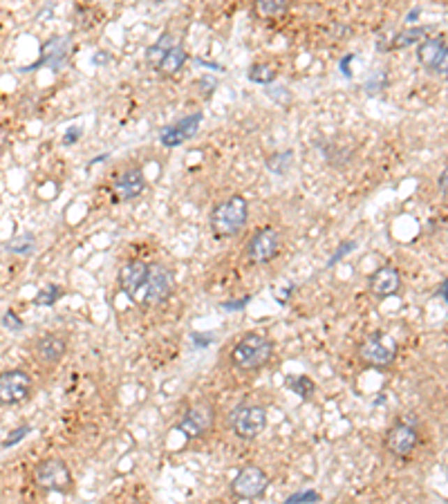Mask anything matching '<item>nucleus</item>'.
Masks as SVG:
<instances>
[{"label":"nucleus","instance_id":"obj_1","mask_svg":"<svg viewBox=\"0 0 448 504\" xmlns=\"http://www.w3.org/2000/svg\"><path fill=\"white\" fill-rule=\"evenodd\" d=\"M271 355H274V343L269 339L258 334V332H247V334H242L236 341V346L231 348L229 361L231 366L240 372H253L264 368L267 363H269Z\"/></svg>","mask_w":448,"mask_h":504},{"label":"nucleus","instance_id":"obj_2","mask_svg":"<svg viewBox=\"0 0 448 504\" xmlns=\"http://www.w3.org/2000/svg\"><path fill=\"white\" fill-rule=\"evenodd\" d=\"M249 220V202L244 195H231L213 207L209 224L216 238H236Z\"/></svg>","mask_w":448,"mask_h":504},{"label":"nucleus","instance_id":"obj_3","mask_svg":"<svg viewBox=\"0 0 448 504\" xmlns=\"http://www.w3.org/2000/svg\"><path fill=\"white\" fill-rule=\"evenodd\" d=\"M399 346L386 332H370V334L359 343L357 355L368 368L388 370L394 359H397Z\"/></svg>","mask_w":448,"mask_h":504},{"label":"nucleus","instance_id":"obj_4","mask_svg":"<svg viewBox=\"0 0 448 504\" xmlns=\"http://www.w3.org/2000/svg\"><path fill=\"white\" fill-rule=\"evenodd\" d=\"M267 422H269L267 408L260 403H240L229 413V428L233 435L244 439V442L260 437L267 428Z\"/></svg>","mask_w":448,"mask_h":504},{"label":"nucleus","instance_id":"obj_5","mask_svg":"<svg viewBox=\"0 0 448 504\" xmlns=\"http://www.w3.org/2000/svg\"><path fill=\"white\" fill-rule=\"evenodd\" d=\"M216 417H218L216 406H213L209 399H200L195 403H191L184 410L182 420L177 422V431L186 439H200L213 431Z\"/></svg>","mask_w":448,"mask_h":504},{"label":"nucleus","instance_id":"obj_6","mask_svg":"<svg viewBox=\"0 0 448 504\" xmlns=\"http://www.w3.org/2000/svg\"><path fill=\"white\" fill-rule=\"evenodd\" d=\"M34 480L40 489L54 491V493H70L74 487V480L70 473V466L61 457H47L36 464Z\"/></svg>","mask_w":448,"mask_h":504},{"label":"nucleus","instance_id":"obj_7","mask_svg":"<svg viewBox=\"0 0 448 504\" xmlns=\"http://www.w3.org/2000/svg\"><path fill=\"white\" fill-rule=\"evenodd\" d=\"M281 249H283L281 231L274 227H262L258 231H253L247 246H244V253H247V258L253 265H267L278 258Z\"/></svg>","mask_w":448,"mask_h":504},{"label":"nucleus","instance_id":"obj_8","mask_svg":"<svg viewBox=\"0 0 448 504\" xmlns=\"http://www.w3.org/2000/svg\"><path fill=\"white\" fill-rule=\"evenodd\" d=\"M269 487V475L260 466H244L231 482V493L238 500H255Z\"/></svg>","mask_w":448,"mask_h":504},{"label":"nucleus","instance_id":"obj_9","mask_svg":"<svg viewBox=\"0 0 448 504\" xmlns=\"http://www.w3.org/2000/svg\"><path fill=\"white\" fill-rule=\"evenodd\" d=\"M31 377L25 370H5L0 372V406H16L29 399Z\"/></svg>","mask_w":448,"mask_h":504},{"label":"nucleus","instance_id":"obj_10","mask_svg":"<svg viewBox=\"0 0 448 504\" xmlns=\"http://www.w3.org/2000/svg\"><path fill=\"white\" fill-rule=\"evenodd\" d=\"M419 444V431L408 422H397L388 428L383 446L394 457H410Z\"/></svg>","mask_w":448,"mask_h":504},{"label":"nucleus","instance_id":"obj_11","mask_svg":"<svg viewBox=\"0 0 448 504\" xmlns=\"http://www.w3.org/2000/svg\"><path fill=\"white\" fill-rule=\"evenodd\" d=\"M173 272L164 265H151V272H148V281H146V305H159L166 303L173 294Z\"/></svg>","mask_w":448,"mask_h":504},{"label":"nucleus","instance_id":"obj_12","mask_svg":"<svg viewBox=\"0 0 448 504\" xmlns=\"http://www.w3.org/2000/svg\"><path fill=\"white\" fill-rule=\"evenodd\" d=\"M68 352V339L63 334H57V332H47V334H40L34 341V357L45 363V366H57V363L66 357Z\"/></svg>","mask_w":448,"mask_h":504},{"label":"nucleus","instance_id":"obj_13","mask_svg":"<svg viewBox=\"0 0 448 504\" xmlns=\"http://www.w3.org/2000/svg\"><path fill=\"white\" fill-rule=\"evenodd\" d=\"M200 124H202V112L188 114V117H184V119H179L177 124L162 128V133H159V142L168 148L182 146L184 142H188V139L197 133Z\"/></svg>","mask_w":448,"mask_h":504},{"label":"nucleus","instance_id":"obj_14","mask_svg":"<svg viewBox=\"0 0 448 504\" xmlns=\"http://www.w3.org/2000/svg\"><path fill=\"white\" fill-rule=\"evenodd\" d=\"M146 188V175L142 166L126 168L121 175H117L114 179V198L121 202H130L135 198H140Z\"/></svg>","mask_w":448,"mask_h":504},{"label":"nucleus","instance_id":"obj_15","mask_svg":"<svg viewBox=\"0 0 448 504\" xmlns=\"http://www.w3.org/2000/svg\"><path fill=\"white\" fill-rule=\"evenodd\" d=\"M148 272H151V265L148 262L128 260L119 269V289L128 298H135V294L140 292L142 287H146Z\"/></svg>","mask_w":448,"mask_h":504},{"label":"nucleus","instance_id":"obj_16","mask_svg":"<svg viewBox=\"0 0 448 504\" xmlns=\"http://www.w3.org/2000/svg\"><path fill=\"white\" fill-rule=\"evenodd\" d=\"M399 287H401V276L390 265L379 267V269L370 276V294L379 300H386V298L394 296L399 292Z\"/></svg>","mask_w":448,"mask_h":504},{"label":"nucleus","instance_id":"obj_17","mask_svg":"<svg viewBox=\"0 0 448 504\" xmlns=\"http://www.w3.org/2000/svg\"><path fill=\"white\" fill-rule=\"evenodd\" d=\"M448 45V43L444 38H426L419 43V47H417V61H419V66L426 68V70H431L433 68V63L440 59L442 54V50Z\"/></svg>","mask_w":448,"mask_h":504},{"label":"nucleus","instance_id":"obj_18","mask_svg":"<svg viewBox=\"0 0 448 504\" xmlns=\"http://www.w3.org/2000/svg\"><path fill=\"white\" fill-rule=\"evenodd\" d=\"M68 47H70V40L68 38H54L50 40L45 47H43V61L45 66L50 68H59L63 61L68 57Z\"/></svg>","mask_w":448,"mask_h":504},{"label":"nucleus","instance_id":"obj_19","mask_svg":"<svg viewBox=\"0 0 448 504\" xmlns=\"http://www.w3.org/2000/svg\"><path fill=\"white\" fill-rule=\"evenodd\" d=\"M186 59H188L186 50H184L182 45H175V47L170 50L168 54L162 59V63H159V66H157L155 70H157L159 74H162V77H170V74H175V72L182 70V66L186 63Z\"/></svg>","mask_w":448,"mask_h":504},{"label":"nucleus","instance_id":"obj_20","mask_svg":"<svg viewBox=\"0 0 448 504\" xmlns=\"http://www.w3.org/2000/svg\"><path fill=\"white\" fill-rule=\"evenodd\" d=\"M428 29H431V27H408V29H403V31H399V34L392 38L390 47H392V50H401V47L415 45V43H421V38L426 40V34H428Z\"/></svg>","mask_w":448,"mask_h":504},{"label":"nucleus","instance_id":"obj_21","mask_svg":"<svg viewBox=\"0 0 448 504\" xmlns=\"http://www.w3.org/2000/svg\"><path fill=\"white\" fill-rule=\"evenodd\" d=\"M173 47H175V45H173V34H170V31H164V34L157 38L155 45H153V47H148V52H146L148 63L157 68L159 63H162V59H164Z\"/></svg>","mask_w":448,"mask_h":504},{"label":"nucleus","instance_id":"obj_22","mask_svg":"<svg viewBox=\"0 0 448 504\" xmlns=\"http://www.w3.org/2000/svg\"><path fill=\"white\" fill-rule=\"evenodd\" d=\"M287 388L296 392L303 401H309L316 394V383L309 377H290L287 379Z\"/></svg>","mask_w":448,"mask_h":504},{"label":"nucleus","instance_id":"obj_23","mask_svg":"<svg viewBox=\"0 0 448 504\" xmlns=\"http://www.w3.org/2000/svg\"><path fill=\"white\" fill-rule=\"evenodd\" d=\"M249 81L260 83V85H269L276 81V70L267 63H255V66L249 68Z\"/></svg>","mask_w":448,"mask_h":504},{"label":"nucleus","instance_id":"obj_24","mask_svg":"<svg viewBox=\"0 0 448 504\" xmlns=\"http://www.w3.org/2000/svg\"><path fill=\"white\" fill-rule=\"evenodd\" d=\"M255 9H258L262 16H281L290 9V0H258Z\"/></svg>","mask_w":448,"mask_h":504},{"label":"nucleus","instance_id":"obj_25","mask_svg":"<svg viewBox=\"0 0 448 504\" xmlns=\"http://www.w3.org/2000/svg\"><path fill=\"white\" fill-rule=\"evenodd\" d=\"M61 296H63V289H61L59 285H47L45 289H40V292L36 294L34 305H38V307H52Z\"/></svg>","mask_w":448,"mask_h":504},{"label":"nucleus","instance_id":"obj_26","mask_svg":"<svg viewBox=\"0 0 448 504\" xmlns=\"http://www.w3.org/2000/svg\"><path fill=\"white\" fill-rule=\"evenodd\" d=\"M34 244H36V242H34V235L25 233V235H20V238L7 242V249L12 251V253H18V255H29L31 249H34Z\"/></svg>","mask_w":448,"mask_h":504},{"label":"nucleus","instance_id":"obj_27","mask_svg":"<svg viewBox=\"0 0 448 504\" xmlns=\"http://www.w3.org/2000/svg\"><path fill=\"white\" fill-rule=\"evenodd\" d=\"M290 159H292V153H290V150H287V153L271 155L269 159H267V168H269L271 173H278V175H283L285 170H287V166H290V164H285V162H290Z\"/></svg>","mask_w":448,"mask_h":504},{"label":"nucleus","instance_id":"obj_28","mask_svg":"<svg viewBox=\"0 0 448 504\" xmlns=\"http://www.w3.org/2000/svg\"><path fill=\"white\" fill-rule=\"evenodd\" d=\"M314 502H318V493L312 491V489L298 491V493H294V496H290L285 500V504H314Z\"/></svg>","mask_w":448,"mask_h":504},{"label":"nucleus","instance_id":"obj_29","mask_svg":"<svg viewBox=\"0 0 448 504\" xmlns=\"http://www.w3.org/2000/svg\"><path fill=\"white\" fill-rule=\"evenodd\" d=\"M31 433V426H18L16 428V431L12 433V435H9L7 439H5V442H3V448H9V446H16L18 442H20V439H25L27 435Z\"/></svg>","mask_w":448,"mask_h":504},{"label":"nucleus","instance_id":"obj_30","mask_svg":"<svg viewBox=\"0 0 448 504\" xmlns=\"http://www.w3.org/2000/svg\"><path fill=\"white\" fill-rule=\"evenodd\" d=\"M428 72H433V74H442V77H446V74H448V45L442 50L440 59H437V61L433 63V68H431Z\"/></svg>","mask_w":448,"mask_h":504},{"label":"nucleus","instance_id":"obj_31","mask_svg":"<svg viewBox=\"0 0 448 504\" xmlns=\"http://www.w3.org/2000/svg\"><path fill=\"white\" fill-rule=\"evenodd\" d=\"M3 325L7 329H12V332H20V327H23V320L16 316V312L9 309V312H5V316H3Z\"/></svg>","mask_w":448,"mask_h":504},{"label":"nucleus","instance_id":"obj_32","mask_svg":"<svg viewBox=\"0 0 448 504\" xmlns=\"http://www.w3.org/2000/svg\"><path fill=\"white\" fill-rule=\"evenodd\" d=\"M81 135H83V131L79 126H70L68 131H66V135H63V146H72V144H77L79 139H81Z\"/></svg>","mask_w":448,"mask_h":504},{"label":"nucleus","instance_id":"obj_33","mask_svg":"<svg viewBox=\"0 0 448 504\" xmlns=\"http://www.w3.org/2000/svg\"><path fill=\"white\" fill-rule=\"evenodd\" d=\"M357 246V242H350V240H345V242H341V246H338V251H336V255H332V260L327 262V267H332V265H336L341 258H343V255L348 253V251H352Z\"/></svg>","mask_w":448,"mask_h":504},{"label":"nucleus","instance_id":"obj_34","mask_svg":"<svg viewBox=\"0 0 448 504\" xmlns=\"http://www.w3.org/2000/svg\"><path fill=\"white\" fill-rule=\"evenodd\" d=\"M437 186H440V191L444 193V195L448 198V166L440 173V177H437Z\"/></svg>","mask_w":448,"mask_h":504},{"label":"nucleus","instance_id":"obj_35","mask_svg":"<svg viewBox=\"0 0 448 504\" xmlns=\"http://www.w3.org/2000/svg\"><path fill=\"white\" fill-rule=\"evenodd\" d=\"M249 300H251L249 296H247V298H242V300H233V303L229 300V303H222V307H224V309H231V312H233V309H244V305H247Z\"/></svg>","mask_w":448,"mask_h":504},{"label":"nucleus","instance_id":"obj_36","mask_svg":"<svg viewBox=\"0 0 448 504\" xmlns=\"http://www.w3.org/2000/svg\"><path fill=\"white\" fill-rule=\"evenodd\" d=\"M191 339H193V341H200V343H197V348H209V346H211V341H213L211 334L202 336V334H197V332H193V334H191Z\"/></svg>","mask_w":448,"mask_h":504},{"label":"nucleus","instance_id":"obj_37","mask_svg":"<svg viewBox=\"0 0 448 504\" xmlns=\"http://www.w3.org/2000/svg\"><path fill=\"white\" fill-rule=\"evenodd\" d=\"M417 16H419V7H415V9H412V12L408 14V20H412V18H417Z\"/></svg>","mask_w":448,"mask_h":504}]
</instances>
